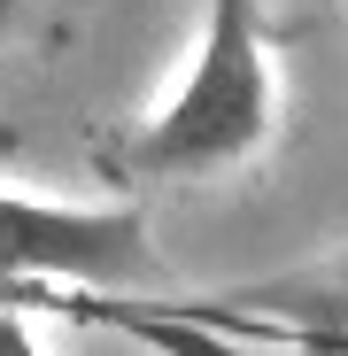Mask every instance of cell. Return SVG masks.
Masks as SVG:
<instances>
[{
	"label": "cell",
	"mask_w": 348,
	"mask_h": 356,
	"mask_svg": "<svg viewBox=\"0 0 348 356\" xmlns=\"http://www.w3.org/2000/svg\"><path fill=\"white\" fill-rule=\"evenodd\" d=\"M147 217L140 202H47L0 186V294L24 286H116L147 279Z\"/></svg>",
	"instance_id": "3957f363"
},
{
	"label": "cell",
	"mask_w": 348,
	"mask_h": 356,
	"mask_svg": "<svg viewBox=\"0 0 348 356\" xmlns=\"http://www.w3.org/2000/svg\"><path fill=\"white\" fill-rule=\"evenodd\" d=\"M279 132V54L256 0H209L186 78L116 147V178H217Z\"/></svg>",
	"instance_id": "6da1fadb"
},
{
	"label": "cell",
	"mask_w": 348,
	"mask_h": 356,
	"mask_svg": "<svg viewBox=\"0 0 348 356\" xmlns=\"http://www.w3.org/2000/svg\"><path fill=\"white\" fill-rule=\"evenodd\" d=\"M16 16H24V0H0V31H8V24H16Z\"/></svg>",
	"instance_id": "5b68a950"
},
{
	"label": "cell",
	"mask_w": 348,
	"mask_h": 356,
	"mask_svg": "<svg viewBox=\"0 0 348 356\" xmlns=\"http://www.w3.org/2000/svg\"><path fill=\"white\" fill-rule=\"evenodd\" d=\"M0 356H47V348H39V333H31V318H24V310H8V302H0Z\"/></svg>",
	"instance_id": "277c9868"
},
{
	"label": "cell",
	"mask_w": 348,
	"mask_h": 356,
	"mask_svg": "<svg viewBox=\"0 0 348 356\" xmlns=\"http://www.w3.org/2000/svg\"><path fill=\"white\" fill-rule=\"evenodd\" d=\"M78 318L124 325L132 341H155L170 356H240V348H279V356H348V264L295 271L248 294H209V302H147V310H108L78 302Z\"/></svg>",
	"instance_id": "7a4b0ae2"
}]
</instances>
